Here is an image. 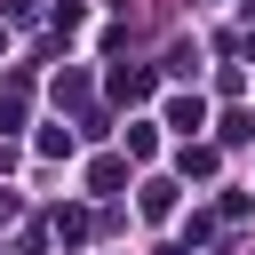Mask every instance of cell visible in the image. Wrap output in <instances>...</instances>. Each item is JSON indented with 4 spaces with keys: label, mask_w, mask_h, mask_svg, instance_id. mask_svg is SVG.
<instances>
[{
    "label": "cell",
    "mask_w": 255,
    "mask_h": 255,
    "mask_svg": "<svg viewBox=\"0 0 255 255\" xmlns=\"http://www.w3.org/2000/svg\"><path fill=\"white\" fill-rule=\"evenodd\" d=\"M24 104H32V80L8 72V88H0V128H24Z\"/></svg>",
    "instance_id": "1"
},
{
    "label": "cell",
    "mask_w": 255,
    "mask_h": 255,
    "mask_svg": "<svg viewBox=\"0 0 255 255\" xmlns=\"http://www.w3.org/2000/svg\"><path fill=\"white\" fill-rule=\"evenodd\" d=\"M167 120H175L183 135H199V128H207V104H199V96H175V104H167Z\"/></svg>",
    "instance_id": "2"
},
{
    "label": "cell",
    "mask_w": 255,
    "mask_h": 255,
    "mask_svg": "<svg viewBox=\"0 0 255 255\" xmlns=\"http://www.w3.org/2000/svg\"><path fill=\"white\" fill-rule=\"evenodd\" d=\"M112 96H120V104H135V96H151V72H112Z\"/></svg>",
    "instance_id": "3"
},
{
    "label": "cell",
    "mask_w": 255,
    "mask_h": 255,
    "mask_svg": "<svg viewBox=\"0 0 255 255\" xmlns=\"http://www.w3.org/2000/svg\"><path fill=\"white\" fill-rule=\"evenodd\" d=\"M167 207H175V183L151 175V183H143V215H167Z\"/></svg>",
    "instance_id": "4"
},
{
    "label": "cell",
    "mask_w": 255,
    "mask_h": 255,
    "mask_svg": "<svg viewBox=\"0 0 255 255\" xmlns=\"http://www.w3.org/2000/svg\"><path fill=\"white\" fill-rule=\"evenodd\" d=\"M183 175H215V151L207 143H183Z\"/></svg>",
    "instance_id": "5"
},
{
    "label": "cell",
    "mask_w": 255,
    "mask_h": 255,
    "mask_svg": "<svg viewBox=\"0 0 255 255\" xmlns=\"http://www.w3.org/2000/svg\"><path fill=\"white\" fill-rule=\"evenodd\" d=\"M88 191H120V159H96L88 167Z\"/></svg>",
    "instance_id": "6"
}]
</instances>
